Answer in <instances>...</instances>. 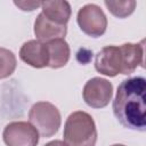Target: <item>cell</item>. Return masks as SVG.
I'll return each mask as SVG.
<instances>
[{
  "label": "cell",
  "mask_w": 146,
  "mask_h": 146,
  "mask_svg": "<svg viewBox=\"0 0 146 146\" xmlns=\"http://www.w3.org/2000/svg\"><path fill=\"white\" fill-rule=\"evenodd\" d=\"M146 80L133 76L123 80L117 87L113 100V113L117 121L127 129L146 130Z\"/></svg>",
  "instance_id": "1"
},
{
  "label": "cell",
  "mask_w": 146,
  "mask_h": 146,
  "mask_svg": "<svg viewBox=\"0 0 146 146\" xmlns=\"http://www.w3.org/2000/svg\"><path fill=\"white\" fill-rule=\"evenodd\" d=\"M63 136L68 146H95L97 129L94 119L83 111L73 112L66 119Z\"/></svg>",
  "instance_id": "2"
},
{
  "label": "cell",
  "mask_w": 146,
  "mask_h": 146,
  "mask_svg": "<svg viewBox=\"0 0 146 146\" xmlns=\"http://www.w3.org/2000/svg\"><path fill=\"white\" fill-rule=\"evenodd\" d=\"M29 120L42 137L54 136L62 123L58 108L49 102H38L33 104L29 112Z\"/></svg>",
  "instance_id": "3"
},
{
  "label": "cell",
  "mask_w": 146,
  "mask_h": 146,
  "mask_svg": "<svg viewBox=\"0 0 146 146\" xmlns=\"http://www.w3.org/2000/svg\"><path fill=\"white\" fill-rule=\"evenodd\" d=\"M76 21L81 31L91 38L102 36L107 27V18L104 11L95 3L81 7L78 11Z\"/></svg>",
  "instance_id": "4"
},
{
  "label": "cell",
  "mask_w": 146,
  "mask_h": 146,
  "mask_svg": "<svg viewBox=\"0 0 146 146\" xmlns=\"http://www.w3.org/2000/svg\"><path fill=\"white\" fill-rule=\"evenodd\" d=\"M39 136L38 130L25 121L10 122L2 132V138L7 146H36Z\"/></svg>",
  "instance_id": "5"
},
{
  "label": "cell",
  "mask_w": 146,
  "mask_h": 146,
  "mask_svg": "<svg viewBox=\"0 0 146 146\" xmlns=\"http://www.w3.org/2000/svg\"><path fill=\"white\" fill-rule=\"evenodd\" d=\"M112 96L113 84L103 78H92L88 80L82 90L83 100L92 108H103L107 106Z\"/></svg>",
  "instance_id": "6"
},
{
  "label": "cell",
  "mask_w": 146,
  "mask_h": 146,
  "mask_svg": "<svg viewBox=\"0 0 146 146\" xmlns=\"http://www.w3.org/2000/svg\"><path fill=\"white\" fill-rule=\"evenodd\" d=\"M95 68L98 73L107 76L122 74L123 58L120 46H106L98 51L95 58Z\"/></svg>",
  "instance_id": "7"
},
{
  "label": "cell",
  "mask_w": 146,
  "mask_h": 146,
  "mask_svg": "<svg viewBox=\"0 0 146 146\" xmlns=\"http://www.w3.org/2000/svg\"><path fill=\"white\" fill-rule=\"evenodd\" d=\"M21 59L34 68H42L48 66V50L47 44L38 40H30L23 43L19 49Z\"/></svg>",
  "instance_id": "8"
},
{
  "label": "cell",
  "mask_w": 146,
  "mask_h": 146,
  "mask_svg": "<svg viewBox=\"0 0 146 146\" xmlns=\"http://www.w3.org/2000/svg\"><path fill=\"white\" fill-rule=\"evenodd\" d=\"M67 33L66 25H59L50 19H48L42 13L38 15L34 22V34L36 36V40L43 43L57 40V39H64Z\"/></svg>",
  "instance_id": "9"
},
{
  "label": "cell",
  "mask_w": 146,
  "mask_h": 146,
  "mask_svg": "<svg viewBox=\"0 0 146 146\" xmlns=\"http://www.w3.org/2000/svg\"><path fill=\"white\" fill-rule=\"evenodd\" d=\"M120 49L123 58L122 74L129 75L139 65L144 66V41L140 43H123L120 46Z\"/></svg>",
  "instance_id": "10"
},
{
  "label": "cell",
  "mask_w": 146,
  "mask_h": 146,
  "mask_svg": "<svg viewBox=\"0 0 146 146\" xmlns=\"http://www.w3.org/2000/svg\"><path fill=\"white\" fill-rule=\"evenodd\" d=\"M48 50V66L51 68H59L67 64L71 55L70 46L64 39H57L47 42Z\"/></svg>",
  "instance_id": "11"
},
{
  "label": "cell",
  "mask_w": 146,
  "mask_h": 146,
  "mask_svg": "<svg viewBox=\"0 0 146 146\" xmlns=\"http://www.w3.org/2000/svg\"><path fill=\"white\" fill-rule=\"evenodd\" d=\"M42 14L50 21L66 25L71 17V6L67 1H42Z\"/></svg>",
  "instance_id": "12"
},
{
  "label": "cell",
  "mask_w": 146,
  "mask_h": 146,
  "mask_svg": "<svg viewBox=\"0 0 146 146\" xmlns=\"http://www.w3.org/2000/svg\"><path fill=\"white\" fill-rule=\"evenodd\" d=\"M107 9L117 18H125L130 16L135 8L137 2L135 0H127V1H105L104 2Z\"/></svg>",
  "instance_id": "13"
},
{
  "label": "cell",
  "mask_w": 146,
  "mask_h": 146,
  "mask_svg": "<svg viewBox=\"0 0 146 146\" xmlns=\"http://www.w3.org/2000/svg\"><path fill=\"white\" fill-rule=\"evenodd\" d=\"M17 65L16 57L13 51L6 48H0V79L10 76Z\"/></svg>",
  "instance_id": "14"
},
{
  "label": "cell",
  "mask_w": 146,
  "mask_h": 146,
  "mask_svg": "<svg viewBox=\"0 0 146 146\" xmlns=\"http://www.w3.org/2000/svg\"><path fill=\"white\" fill-rule=\"evenodd\" d=\"M14 3L24 11H32L41 7V1H15Z\"/></svg>",
  "instance_id": "15"
},
{
  "label": "cell",
  "mask_w": 146,
  "mask_h": 146,
  "mask_svg": "<svg viewBox=\"0 0 146 146\" xmlns=\"http://www.w3.org/2000/svg\"><path fill=\"white\" fill-rule=\"evenodd\" d=\"M44 146H68V145L62 140H52V141H49L48 144H46Z\"/></svg>",
  "instance_id": "16"
},
{
  "label": "cell",
  "mask_w": 146,
  "mask_h": 146,
  "mask_svg": "<svg viewBox=\"0 0 146 146\" xmlns=\"http://www.w3.org/2000/svg\"><path fill=\"white\" fill-rule=\"evenodd\" d=\"M112 146H125V145H122V144H115V145H112Z\"/></svg>",
  "instance_id": "17"
}]
</instances>
